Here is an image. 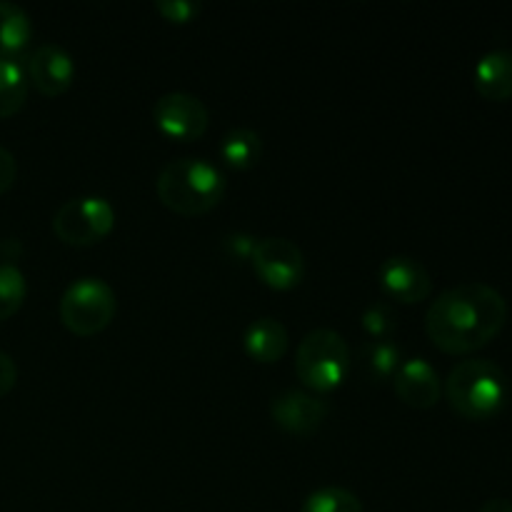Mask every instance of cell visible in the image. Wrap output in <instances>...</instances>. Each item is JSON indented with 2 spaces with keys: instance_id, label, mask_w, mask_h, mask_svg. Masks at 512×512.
I'll use <instances>...</instances> for the list:
<instances>
[{
  "instance_id": "1",
  "label": "cell",
  "mask_w": 512,
  "mask_h": 512,
  "mask_svg": "<svg viewBox=\"0 0 512 512\" xmlns=\"http://www.w3.org/2000/svg\"><path fill=\"white\" fill-rule=\"evenodd\" d=\"M508 323V303L485 283H460L443 290L430 303L425 330L435 348L450 355H468L485 348Z\"/></svg>"
},
{
  "instance_id": "2",
  "label": "cell",
  "mask_w": 512,
  "mask_h": 512,
  "mask_svg": "<svg viewBox=\"0 0 512 512\" xmlns=\"http://www.w3.org/2000/svg\"><path fill=\"white\" fill-rule=\"evenodd\" d=\"M228 180L223 170L205 158H175L163 165L158 180H155V193L160 203L178 215H205L223 200Z\"/></svg>"
},
{
  "instance_id": "3",
  "label": "cell",
  "mask_w": 512,
  "mask_h": 512,
  "mask_svg": "<svg viewBox=\"0 0 512 512\" xmlns=\"http://www.w3.org/2000/svg\"><path fill=\"white\" fill-rule=\"evenodd\" d=\"M448 403L460 418L490 420L508 403V378L498 363L485 358L463 360L445 380Z\"/></svg>"
},
{
  "instance_id": "4",
  "label": "cell",
  "mask_w": 512,
  "mask_h": 512,
  "mask_svg": "<svg viewBox=\"0 0 512 512\" xmlns=\"http://www.w3.org/2000/svg\"><path fill=\"white\" fill-rule=\"evenodd\" d=\"M350 373V345L338 330L315 328L295 350V375L305 388L328 393L343 385Z\"/></svg>"
},
{
  "instance_id": "5",
  "label": "cell",
  "mask_w": 512,
  "mask_h": 512,
  "mask_svg": "<svg viewBox=\"0 0 512 512\" xmlns=\"http://www.w3.org/2000/svg\"><path fill=\"white\" fill-rule=\"evenodd\" d=\"M118 310V298L115 290L95 275H83L73 280L60 295V320L65 328L75 335L100 333L110 325Z\"/></svg>"
},
{
  "instance_id": "6",
  "label": "cell",
  "mask_w": 512,
  "mask_h": 512,
  "mask_svg": "<svg viewBox=\"0 0 512 512\" xmlns=\"http://www.w3.org/2000/svg\"><path fill=\"white\" fill-rule=\"evenodd\" d=\"M115 228V208L103 195H78L55 210L53 233L65 245H95Z\"/></svg>"
},
{
  "instance_id": "7",
  "label": "cell",
  "mask_w": 512,
  "mask_h": 512,
  "mask_svg": "<svg viewBox=\"0 0 512 512\" xmlns=\"http://www.w3.org/2000/svg\"><path fill=\"white\" fill-rule=\"evenodd\" d=\"M253 270L268 288L290 290L298 288L305 278V258L303 250L288 238L268 235L260 238L253 250Z\"/></svg>"
},
{
  "instance_id": "8",
  "label": "cell",
  "mask_w": 512,
  "mask_h": 512,
  "mask_svg": "<svg viewBox=\"0 0 512 512\" xmlns=\"http://www.w3.org/2000/svg\"><path fill=\"white\" fill-rule=\"evenodd\" d=\"M153 123L168 138L195 140L208 130L210 113L198 95L173 90V93H165L155 100Z\"/></svg>"
},
{
  "instance_id": "9",
  "label": "cell",
  "mask_w": 512,
  "mask_h": 512,
  "mask_svg": "<svg viewBox=\"0 0 512 512\" xmlns=\"http://www.w3.org/2000/svg\"><path fill=\"white\" fill-rule=\"evenodd\" d=\"M270 415H273L275 425L283 428L285 433L310 435L328 418V403L313 393L290 388L275 395L273 403H270Z\"/></svg>"
},
{
  "instance_id": "10",
  "label": "cell",
  "mask_w": 512,
  "mask_h": 512,
  "mask_svg": "<svg viewBox=\"0 0 512 512\" xmlns=\"http://www.w3.org/2000/svg\"><path fill=\"white\" fill-rule=\"evenodd\" d=\"M380 285L390 298L400 303H420L433 290V278L420 260L410 255H390L378 270Z\"/></svg>"
},
{
  "instance_id": "11",
  "label": "cell",
  "mask_w": 512,
  "mask_h": 512,
  "mask_svg": "<svg viewBox=\"0 0 512 512\" xmlns=\"http://www.w3.org/2000/svg\"><path fill=\"white\" fill-rule=\"evenodd\" d=\"M28 80L43 95H60L73 85L75 60L63 45L43 43L30 53L28 58Z\"/></svg>"
},
{
  "instance_id": "12",
  "label": "cell",
  "mask_w": 512,
  "mask_h": 512,
  "mask_svg": "<svg viewBox=\"0 0 512 512\" xmlns=\"http://www.w3.org/2000/svg\"><path fill=\"white\" fill-rule=\"evenodd\" d=\"M393 388L405 405L418 410H428L438 405L440 393H443L438 370L425 358L403 360L398 373L393 375Z\"/></svg>"
},
{
  "instance_id": "13",
  "label": "cell",
  "mask_w": 512,
  "mask_h": 512,
  "mask_svg": "<svg viewBox=\"0 0 512 512\" xmlns=\"http://www.w3.org/2000/svg\"><path fill=\"white\" fill-rule=\"evenodd\" d=\"M475 90L485 100L505 103L512 98V50L498 48L485 53L473 70Z\"/></svg>"
},
{
  "instance_id": "14",
  "label": "cell",
  "mask_w": 512,
  "mask_h": 512,
  "mask_svg": "<svg viewBox=\"0 0 512 512\" xmlns=\"http://www.w3.org/2000/svg\"><path fill=\"white\" fill-rule=\"evenodd\" d=\"M243 345L245 353L258 363H278L288 353V328L275 318H258L245 328Z\"/></svg>"
},
{
  "instance_id": "15",
  "label": "cell",
  "mask_w": 512,
  "mask_h": 512,
  "mask_svg": "<svg viewBox=\"0 0 512 512\" xmlns=\"http://www.w3.org/2000/svg\"><path fill=\"white\" fill-rule=\"evenodd\" d=\"M33 38L30 15L18 3L0 0V58H18Z\"/></svg>"
},
{
  "instance_id": "16",
  "label": "cell",
  "mask_w": 512,
  "mask_h": 512,
  "mask_svg": "<svg viewBox=\"0 0 512 512\" xmlns=\"http://www.w3.org/2000/svg\"><path fill=\"white\" fill-rule=\"evenodd\" d=\"M263 153V140L250 128H233L220 140V158L235 170L253 168Z\"/></svg>"
},
{
  "instance_id": "17",
  "label": "cell",
  "mask_w": 512,
  "mask_h": 512,
  "mask_svg": "<svg viewBox=\"0 0 512 512\" xmlns=\"http://www.w3.org/2000/svg\"><path fill=\"white\" fill-rule=\"evenodd\" d=\"M28 73L18 58H0V118H10L25 105Z\"/></svg>"
},
{
  "instance_id": "18",
  "label": "cell",
  "mask_w": 512,
  "mask_h": 512,
  "mask_svg": "<svg viewBox=\"0 0 512 512\" xmlns=\"http://www.w3.org/2000/svg\"><path fill=\"white\" fill-rule=\"evenodd\" d=\"M300 512H365L358 495L340 485H325L303 500Z\"/></svg>"
},
{
  "instance_id": "19",
  "label": "cell",
  "mask_w": 512,
  "mask_h": 512,
  "mask_svg": "<svg viewBox=\"0 0 512 512\" xmlns=\"http://www.w3.org/2000/svg\"><path fill=\"white\" fill-rule=\"evenodd\" d=\"M28 295V283L18 265L0 263V323L20 310Z\"/></svg>"
},
{
  "instance_id": "20",
  "label": "cell",
  "mask_w": 512,
  "mask_h": 512,
  "mask_svg": "<svg viewBox=\"0 0 512 512\" xmlns=\"http://www.w3.org/2000/svg\"><path fill=\"white\" fill-rule=\"evenodd\" d=\"M363 360L368 365V373L375 380H390L398 373L400 363H403V353L393 340H373L365 345Z\"/></svg>"
},
{
  "instance_id": "21",
  "label": "cell",
  "mask_w": 512,
  "mask_h": 512,
  "mask_svg": "<svg viewBox=\"0 0 512 512\" xmlns=\"http://www.w3.org/2000/svg\"><path fill=\"white\" fill-rule=\"evenodd\" d=\"M360 325H363L370 338L388 340L398 328V318H395L393 308L388 303H370L360 315Z\"/></svg>"
},
{
  "instance_id": "22",
  "label": "cell",
  "mask_w": 512,
  "mask_h": 512,
  "mask_svg": "<svg viewBox=\"0 0 512 512\" xmlns=\"http://www.w3.org/2000/svg\"><path fill=\"white\" fill-rule=\"evenodd\" d=\"M155 10L170 23H190L198 18L203 5L200 0H155Z\"/></svg>"
},
{
  "instance_id": "23",
  "label": "cell",
  "mask_w": 512,
  "mask_h": 512,
  "mask_svg": "<svg viewBox=\"0 0 512 512\" xmlns=\"http://www.w3.org/2000/svg\"><path fill=\"white\" fill-rule=\"evenodd\" d=\"M255 245H258V240L248 233H233L225 238V248H228V253L235 255V258H240V260L253 258Z\"/></svg>"
},
{
  "instance_id": "24",
  "label": "cell",
  "mask_w": 512,
  "mask_h": 512,
  "mask_svg": "<svg viewBox=\"0 0 512 512\" xmlns=\"http://www.w3.org/2000/svg\"><path fill=\"white\" fill-rule=\"evenodd\" d=\"M15 383H18V365L8 353L0 350V398L8 395L15 388Z\"/></svg>"
},
{
  "instance_id": "25",
  "label": "cell",
  "mask_w": 512,
  "mask_h": 512,
  "mask_svg": "<svg viewBox=\"0 0 512 512\" xmlns=\"http://www.w3.org/2000/svg\"><path fill=\"white\" fill-rule=\"evenodd\" d=\"M15 175H18V163H15V155L8 148L0 145V193L10 188L15 183Z\"/></svg>"
},
{
  "instance_id": "26",
  "label": "cell",
  "mask_w": 512,
  "mask_h": 512,
  "mask_svg": "<svg viewBox=\"0 0 512 512\" xmlns=\"http://www.w3.org/2000/svg\"><path fill=\"white\" fill-rule=\"evenodd\" d=\"M478 512H512V503L505 498H490Z\"/></svg>"
}]
</instances>
